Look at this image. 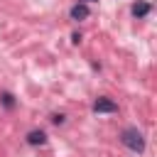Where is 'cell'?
I'll use <instances>...</instances> for the list:
<instances>
[{
  "label": "cell",
  "mask_w": 157,
  "mask_h": 157,
  "mask_svg": "<svg viewBox=\"0 0 157 157\" xmlns=\"http://www.w3.org/2000/svg\"><path fill=\"white\" fill-rule=\"evenodd\" d=\"M120 142H123L128 150H132V152H142V150H145V137H142V132H140L137 128L123 130V132H120Z\"/></svg>",
  "instance_id": "obj_1"
},
{
  "label": "cell",
  "mask_w": 157,
  "mask_h": 157,
  "mask_svg": "<svg viewBox=\"0 0 157 157\" xmlns=\"http://www.w3.org/2000/svg\"><path fill=\"white\" fill-rule=\"evenodd\" d=\"M93 110L96 113H115L118 110V103L110 101V98H96L93 101Z\"/></svg>",
  "instance_id": "obj_2"
},
{
  "label": "cell",
  "mask_w": 157,
  "mask_h": 157,
  "mask_svg": "<svg viewBox=\"0 0 157 157\" xmlns=\"http://www.w3.org/2000/svg\"><path fill=\"white\" fill-rule=\"evenodd\" d=\"M86 17H88L86 2H76V5L71 7V20H86Z\"/></svg>",
  "instance_id": "obj_3"
},
{
  "label": "cell",
  "mask_w": 157,
  "mask_h": 157,
  "mask_svg": "<svg viewBox=\"0 0 157 157\" xmlns=\"http://www.w3.org/2000/svg\"><path fill=\"white\" fill-rule=\"evenodd\" d=\"M27 142H29V145H44V142H47V135H44L42 130H32V132L27 135Z\"/></svg>",
  "instance_id": "obj_4"
},
{
  "label": "cell",
  "mask_w": 157,
  "mask_h": 157,
  "mask_svg": "<svg viewBox=\"0 0 157 157\" xmlns=\"http://www.w3.org/2000/svg\"><path fill=\"white\" fill-rule=\"evenodd\" d=\"M147 12H150V5H147V2H135V5H132V15H135V17H145Z\"/></svg>",
  "instance_id": "obj_5"
},
{
  "label": "cell",
  "mask_w": 157,
  "mask_h": 157,
  "mask_svg": "<svg viewBox=\"0 0 157 157\" xmlns=\"http://www.w3.org/2000/svg\"><path fill=\"white\" fill-rule=\"evenodd\" d=\"M0 98H2V103H5L7 108H12V105H15V101H12V96H10V93H2Z\"/></svg>",
  "instance_id": "obj_6"
},
{
  "label": "cell",
  "mask_w": 157,
  "mask_h": 157,
  "mask_svg": "<svg viewBox=\"0 0 157 157\" xmlns=\"http://www.w3.org/2000/svg\"><path fill=\"white\" fill-rule=\"evenodd\" d=\"M81 2H91V0H81Z\"/></svg>",
  "instance_id": "obj_7"
}]
</instances>
